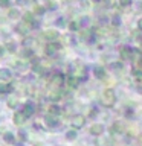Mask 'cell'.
<instances>
[{"instance_id": "cell-6", "label": "cell", "mask_w": 142, "mask_h": 146, "mask_svg": "<svg viewBox=\"0 0 142 146\" xmlns=\"http://www.w3.org/2000/svg\"><path fill=\"white\" fill-rule=\"evenodd\" d=\"M12 120H14L15 125H23V123L27 120V117H26V114L23 113V111H15V113H14Z\"/></svg>"}, {"instance_id": "cell-23", "label": "cell", "mask_w": 142, "mask_h": 146, "mask_svg": "<svg viewBox=\"0 0 142 146\" xmlns=\"http://www.w3.org/2000/svg\"><path fill=\"white\" fill-rule=\"evenodd\" d=\"M44 35H46V38H48V40H57V36H58V34L55 31H46Z\"/></svg>"}, {"instance_id": "cell-13", "label": "cell", "mask_w": 142, "mask_h": 146, "mask_svg": "<svg viewBox=\"0 0 142 146\" xmlns=\"http://www.w3.org/2000/svg\"><path fill=\"white\" fill-rule=\"evenodd\" d=\"M14 91V85L12 84H8V82H3V84H0V93L2 94H9Z\"/></svg>"}, {"instance_id": "cell-18", "label": "cell", "mask_w": 142, "mask_h": 146, "mask_svg": "<svg viewBox=\"0 0 142 146\" xmlns=\"http://www.w3.org/2000/svg\"><path fill=\"white\" fill-rule=\"evenodd\" d=\"M66 139L69 140V141H73V140H76L78 139V132H76V129H69L67 132H66Z\"/></svg>"}, {"instance_id": "cell-17", "label": "cell", "mask_w": 142, "mask_h": 146, "mask_svg": "<svg viewBox=\"0 0 142 146\" xmlns=\"http://www.w3.org/2000/svg\"><path fill=\"white\" fill-rule=\"evenodd\" d=\"M3 135V140L5 141H6V143H15V135H14L12 134V132H9V131H6V132H5V134H2Z\"/></svg>"}, {"instance_id": "cell-4", "label": "cell", "mask_w": 142, "mask_h": 146, "mask_svg": "<svg viewBox=\"0 0 142 146\" xmlns=\"http://www.w3.org/2000/svg\"><path fill=\"white\" fill-rule=\"evenodd\" d=\"M124 131H125V126H124L122 122H113L112 126H110V132H112V135H119V134H122Z\"/></svg>"}, {"instance_id": "cell-7", "label": "cell", "mask_w": 142, "mask_h": 146, "mask_svg": "<svg viewBox=\"0 0 142 146\" xmlns=\"http://www.w3.org/2000/svg\"><path fill=\"white\" fill-rule=\"evenodd\" d=\"M44 122H46V126H48V128H55V126L58 125L57 116H54V114H46Z\"/></svg>"}, {"instance_id": "cell-8", "label": "cell", "mask_w": 142, "mask_h": 146, "mask_svg": "<svg viewBox=\"0 0 142 146\" xmlns=\"http://www.w3.org/2000/svg\"><path fill=\"white\" fill-rule=\"evenodd\" d=\"M104 132V125H101V123H93V125L90 126V134L98 137Z\"/></svg>"}, {"instance_id": "cell-20", "label": "cell", "mask_w": 142, "mask_h": 146, "mask_svg": "<svg viewBox=\"0 0 142 146\" xmlns=\"http://www.w3.org/2000/svg\"><path fill=\"white\" fill-rule=\"evenodd\" d=\"M58 49H60V44H57V43L52 44V43H50V44H48V47H46V52L50 55V53H55Z\"/></svg>"}, {"instance_id": "cell-28", "label": "cell", "mask_w": 142, "mask_h": 146, "mask_svg": "<svg viewBox=\"0 0 142 146\" xmlns=\"http://www.w3.org/2000/svg\"><path fill=\"white\" fill-rule=\"evenodd\" d=\"M0 5H3V6H6V5H8V0H0Z\"/></svg>"}, {"instance_id": "cell-30", "label": "cell", "mask_w": 142, "mask_h": 146, "mask_svg": "<svg viewBox=\"0 0 142 146\" xmlns=\"http://www.w3.org/2000/svg\"><path fill=\"white\" fill-rule=\"evenodd\" d=\"M139 27H141V29H142V20H139Z\"/></svg>"}, {"instance_id": "cell-29", "label": "cell", "mask_w": 142, "mask_h": 146, "mask_svg": "<svg viewBox=\"0 0 142 146\" xmlns=\"http://www.w3.org/2000/svg\"><path fill=\"white\" fill-rule=\"evenodd\" d=\"M3 53H5V47H2V46H0V56H2Z\"/></svg>"}, {"instance_id": "cell-5", "label": "cell", "mask_w": 142, "mask_h": 146, "mask_svg": "<svg viewBox=\"0 0 142 146\" xmlns=\"http://www.w3.org/2000/svg\"><path fill=\"white\" fill-rule=\"evenodd\" d=\"M50 85H55V87L64 85V75H61V73L52 75V78H50Z\"/></svg>"}, {"instance_id": "cell-10", "label": "cell", "mask_w": 142, "mask_h": 146, "mask_svg": "<svg viewBox=\"0 0 142 146\" xmlns=\"http://www.w3.org/2000/svg\"><path fill=\"white\" fill-rule=\"evenodd\" d=\"M12 78V73L9 68H0V82H8L11 81Z\"/></svg>"}, {"instance_id": "cell-15", "label": "cell", "mask_w": 142, "mask_h": 146, "mask_svg": "<svg viewBox=\"0 0 142 146\" xmlns=\"http://www.w3.org/2000/svg\"><path fill=\"white\" fill-rule=\"evenodd\" d=\"M61 91H60V90H54V91H50V93H49V96H48V98H49V100H50V102H57V100H60V99H61Z\"/></svg>"}, {"instance_id": "cell-19", "label": "cell", "mask_w": 142, "mask_h": 146, "mask_svg": "<svg viewBox=\"0 0 142 146\" xmlns=\"http://www.w3.org/2000/svg\"><path fill=\"white\" fill-rule=\"evenodd\" d=\"M60 113H61V108H60L57 104H50V105H49V114L57 116V114H60Z\"/></svg>"}, {"instance_id": "cell-14", "label": "cell", "mask_w": 142, "mask_h": 146, "mask_svg": "<svg viewBox=\"0 0 142 146\" xmlns=\"http://www.w3.org/2000/svg\"><path fill=\"white\" fill-rule=\"evenodd\" d=\"M66 82H67V85L70 87V88H78V85H80V82H81V81L78 79L76 76H73V75H72V76H69L67 79H66Z\"/></svg>"}, {"instance_id": "cell-32", "label": "cell", "mask_w": 142, "mask_h": 146, "mask_svg": "<svg viewBox=\"0 0 142 146\" xmlns=\"http://www.w3.org/2000/svg\"><path fill=\"white\" fill-rule=\"evenodd\" d=\"M141 146H142V145H141Z\"/></svg>"}, {"instance_id": "cell-24", "label": "cell", "mask_w": 142, "mask_h": 146, "mask_svg": "<svg viewBox=\"0 0 142 146\" xmlns=\"http://www.w3.org/2000/svg\"><path fill=\"white\" fill-rule=\"evenodd\" d=\"M5 49H8V52H12V53H14V52H15V49H17V47H15V44H14L12 41H8V43H6V46H5Z\"/></svg>"}, {"instance_id": "cell-16", "label": "cell", "mask_w": 142, "mask_h": 146, "mask_svg": "<svg viewBox=\"0 0 142 146\" xmlns=\"http://www.w3.org/2000/svg\"><path fill=\"white\" fill-rule=\"evenodd\" d=\"M23 113L26 114V117L29 119L32 114H34V105H32L31 102H27V104H25V107H23V110H21Z\"/></svg>"}, {"instance_id": "cell-22", "label": "cell", "mask_w": 142, "mask_h": 146, "mask_svg": "<svg viewBox=\"0 0 142 146\" xmlns=\"http://www.w3.org/2000/svg\"><path fill=\"white\" fill-rule=\"evenodd\" d=\"M109 141V139H105V137L101 134V135H98V139H96V141H95V145L96 146H104L105 143Z\"/></svg>"}, {"instance_id": "cell-31", "label": "cell", "mask_w": 142, "mask_h": 146, "mask_svg": "<svg viewBox=\"0 0 142 146\" xmlns=\"http://www.w3.org/2000/svg\"><path fill=\"white\" fill-rule=\"evenodd\" d=\"M137 140H139V141H142V135H139V137H137Z\"/></svg>"}, {"instance_id": "cell-12", "label": "cell", "mask_w": 142, "mask_h": 146, "mask_svg": "<svg viewBox=\"0 0 142 146\" xmlns=\"http://www.w3.org/2000/svg\"><path fill=\"white\" fill-rule=\"evenodd\" d=\"M93 75L96 79H104L105 78V68L102 66H95L93 67Z\"/></svg>"}, {"instance_id": "cell-9", "label": "cell", "mask_w": 142, "mask_h": 146, "mask_svg": "<svg viewBox=\"0 0 142 146\" xmlns=\"http://www.w3.org/2000/svg\"><path fill=\"white\" fill-rule=\"evenodd\" d=\"M133 58V49L131 47H122L121 50V59L122 61H130Z\"/></svg>"}, {"instance_id": "cell-1", "label": "cell", "mask_w": 142, "mask_h": 146, "mask_svg": "<svg viewBox=\"0 0 142 146\" xmlns=\"http://www.w3.org/2000/svg\"><path fill=\"white\" fill-rule=\"evenodd\" d=\"M115 102H116V94H115L113 88L104 90L102 96H101V105L105 107V108H112L115 105Z\"/></svg>"}, {"instance_id": "cell-25", "label": "cell", "mask_w": 142, "mask_h": 146, "mask_svg": "<svg viewBox=\"0 0 142 146\" xmlns=\"http://www.w3.org/2000/svg\"><path fill=\"white\" fill-rule=\"evenodd\" d=\"M115 70V68H116V70H119V68H122V62H112V66H110Z\"/></svg>"}, {"instance_id": "cell-3", "label": "cell", "mask_w": 142, "mask_h": 146, "mask_svg": "<svg viewBox=\"0 0 142 146\" xmlns=\"http://www.w3.org/2000/svg\"><path fill=\"white\" fill-rule=\"evenodd\" d=\"M73 76H76L80 81H84L87 78V67L84 64H76V68L73 70Z\"/></svg>"}, {"instance_id": "cell-11", "label": "cell", "mask_w": 142, "mask_h": 146, "mask_svg": "<svg viewBox=\"0 0 142 146\" xmlns=\"http://www.w3.org/2000/svg\"><path fill=\"white\" fill-rule=\"evenodd\" d=\"M133 75L142 76V55H141V58L137 59V61H135V64H133Z\"/></svg>"}, {"instance_id": "cell-26", "label": "cell", "mask_w": 142, "mask_h": 146, "mask_svg": "<svg viewBox=\"0 0 142 146\" xmlns=\"http://www.w3.org/2000/svg\"><path fill=\"white\" fill-rule=\"evenodd\" d=\"M18 134H20V139H21V140H26V132H25V131H20Z\"/></svg>"}, {"instance_id": "cell-2", "label": "cell", "mask_w": 142, "mask_h": 146, "mask_svg": "<svg viewBox=\"0 0 142 146\" xmlns=\"http://www.w3.org/2000/svg\"><path fill=\"white\" fill-rule=\"evenodd\" d=\"M70 125L73 129H81L82 126L86 125V116H82V114H75V116L72 117V122H70Z\"/></svg>"}, {"instance_id": "cell-21", "label": "cell", "mask_w": 142, "mask_h": 146, "mask_svg": "<svg viewBox=\"0 0 142 146\" xmlns=\"http://www.w3.org/2000/svg\"><path fill=\"white\" fill-rule=\"evenodd\" d=\"M6 105H8L9 108H12V110H14V108H15L17 105H18V99H17V98H8Z\"/></svg>"}, {"instance_id": "cell-27", "label": "cell", "mask_w": 142, "mask_h": 146, "mask_svg": "<svg viewBox=\"0 0 142 146\" xmlns=\"http://www.w3.org/2000/svg\"><path fill=\"white\" fill-rule=\"evenodd\" d=\"M70 29H72V31H76V29H78V25H76V23H72V25H70Z\"/></svg>"}]
</instances>
